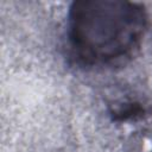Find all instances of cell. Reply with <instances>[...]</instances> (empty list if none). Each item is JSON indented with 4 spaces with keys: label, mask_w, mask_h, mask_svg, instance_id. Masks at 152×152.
<instances>
[{
    "label": "cell",
    "mask_w": 152,
    "mask_h": 152,
    "mask_svg": "<svg viewBox=\"0 0 152 152\" xmlns=\"http://www.w3.org/2000/svg\"><path fill=\"white\" fill-rule=\"evenodd\" d=\"M144 8L127 1H77L69 12V37L80 58L107 63L129 53L142 36Z\"/></svg>",
    "instance_id": "obj_1"
}]
</instances>
